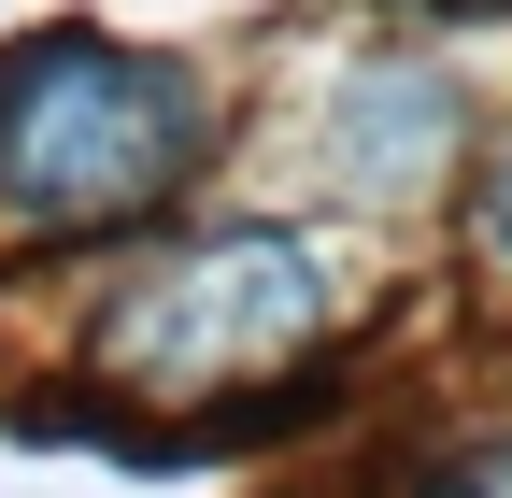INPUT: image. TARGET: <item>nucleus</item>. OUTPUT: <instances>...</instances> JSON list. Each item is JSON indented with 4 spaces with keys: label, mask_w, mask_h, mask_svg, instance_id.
<instances>
[{
    "label": "nucleus",
    "mask_w": 512,
    "mask_h": 498,
    "mask_svg": "<svg viewBox=\"0 0 512 498\" xmlns=\"http://www.w3.org/2000/svg\"><path fill=\"white\" fill-rule=\"evenodd\" d=\"M214 157V86L200 57L114 43V29H43L0 57V228L100 242L171 214Z\"/></svg>",
    "instance_id": "f257e3e1"
},
{
    "label": "nucleus",
    "mask_w": 512,
    "mask_h": 498,
    "mask_svg": "<svg viewBox=\"0 0 512 498\" xmlns=\"http://www.w3.org/2000/svg\"><path fill=\"white\" fill-rule=\"evenodd\" d=\"M328 342V257L299 228H185L86 299V370L143 413H200Z\"/></svg>",
    "instance_id": "f03ea898"
},
{
    "label": "nucleus",
    "mask_w": 512,
    "mask_h": 498,
    "mask_svg": "<svg viewBox=\"0 0 512 498\" xmlns=\"http://www.w3.org/2000/svg\"><path fill=\"white\" fill-rule=\"evenodd\" d=\"M413 498H512V427H498V442H456V456H441Z\"/></svg>",
    "instance_id": "7ed1b4c3"
},
{
    "label": "nucleus",
    "mask_w": 512,
    "mask_h": 498,
    "mask_svg": "<svg viewBox=\"0 0 512 498\" xmlns=\"http://www.w3.org/2000/svg\"><path fill=\"white\" fill-rule=\"evenodd\" d=\"M484 257H498V271H512V157H498V171H484Z\"/></svg>",
    "instance_id": "20e7f679"
}]
</instances>
